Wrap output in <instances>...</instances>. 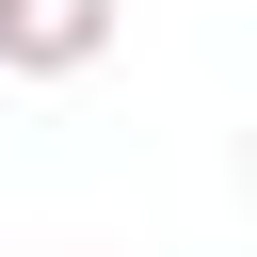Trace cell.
Segmentation results:
<instances>
[{
  "instance_id": "cell-1",
  "label": "cell",
  "mask_w": 257,
  "mask_h": 257,
  "mask_svg": "<svg viewBox=\"0 0 257 257\" xmlns=\"http://www.w3.org/2000/svg\"><path fill=\"white\" fill-rule=\"evenodd\" d=\"M112 48V0H0V80H80Z\"/></svg>"
}]
</instances>
